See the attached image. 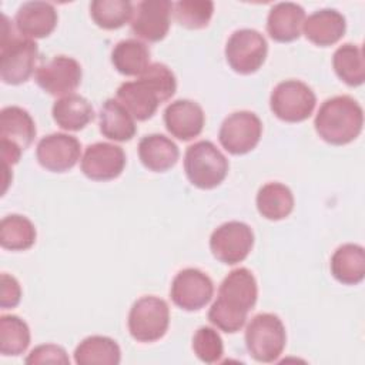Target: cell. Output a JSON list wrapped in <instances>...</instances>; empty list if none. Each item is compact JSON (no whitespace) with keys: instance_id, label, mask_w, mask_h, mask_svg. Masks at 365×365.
Masks as SVG:
<instances>
[{"instance_id":"cell-1","label":"cell","mask_w":365,"mask_h":365,"mask_svg":"<svg viewBox=\"0 0 365 365\" xmlns=\"http://www.w3.org/2000/svg\"><path fill=\"white\" fill-rule=\"evenodd\" d=\"M257 298L258 287L252 272L248 268H235L220 284L218 297L208 311V319L218 329L234 334L245 325Z\"/></svg>"},{"instance_id":"cell-2","label":"cell","mask_w":365,"mask_h":365,"mask_svg":"<svg viewBox=\"0 0 365 365\" xmlns=\"http://www.w3.org/2000/svg\"><path fill=\"white\" fill-rule=\"evenodd\" d=\"M177 90L174 73L163 63H153L134 81L123 83L115 93V100L133 115L134 120L151 118L158 106L170 100Z\"/></svg>"},{"instance_id":"cell-3","label":"cell","mask_w":365,"mask_h":365,"mask_svg":"<svg viewBox=\"0 0 365 365\" xmlns=\"http://www.w3.org/2000/svg\"><path fill=\"white\" fill-rule=\"evenodd\" d=\"M364 111L351 96H335L325 100L314 120L317 134L332 145L354 141L362 131Z\"/></svg>"},{"instance_id":"cell-4","label":"cell","mask_w":365,"mask_h":365,"mask_svg":"<svg viewBox=\"0 0 365 365\" xmlns=\"http://www.w3.org/2000/svg\"><path fill=\"white\" fill-rule=\"evenodd\" d=\"M3 30L0 43V77L6 84L26 83L36 67L38 47L34 40L13 36L9 19L3 16Z\"/></svg>"},{"instance_id":"cell-5","label":"cell","mask_w":365,"mask_h":365,"mask_svg":"<svg viewBox=\"0 0 365 365\" xmlns=\"http://www.w3.org/2000/svg\"><path fill=\"white\" fill-rule=\"evenodd\" d=\"M228 160L208 140L191 144L184 155V171L188 181L201 188L211 190L220 185L228 174Z\"/></svg>"},{"instance_id":"cell-6","label":"cell","mask_w":365,"mask_h":365,"mask_svg":"<svg viewBox=\"0 0 365 365\" xmlns=\"http://www.w3.org/2000/svg\"><path fill=\"white\" fill-rule=\"evenodd\" d=\"M36 137V124L27 110L9 106L0 111V148L4 171L17 164Z\"/></svg>"},{"instance_id":"cell-7","label":"cell","mask_w":365,"mask_h":365,"mask_svg":"<svg viewBox=\"0 0 365 365\" xmlns=\"http://www.w3.org/2000/svg\"><path fill=\"white\" fill-rule=\"evenodd\" d=\"M285 327L275 314H258L247 325L245 345L250 355L258 362L277 361L285 348Z\"/></svg>"},{"instance_id":"cell-8","label":"cell","mask_w":365,"mask_h":365,"mask_svg":"<svg viewBox=\"0 0 365 365\" xmlns=\"http://www.w3.org/2000/svg\"><path fill=\"white\" fill-rule=\"evenodd\" d=\"M130 335L138 342L161 339L170 325V308L167 302L154 295L138 298L128 314Z\"/></svg>"},{"instance_id":"cell-9","label":"cell","mask_w":365,"mask_h":365,"mask_svg":"<svg viewBox=\"0 0 365 365\" xmlns=\"http://www.w3.org/2000/svg\"><path fill=\"white\" fill-rule=\"evenodd\" d=\"M317 96L312 88L299 80L278 83L269 97V107L275 117L287 123H301L312 114Z\"/></svg>"},{"instance_id":"cell-10","label":"cell","mask_w":365,"mask_h":365,"mask_svg":"<svg viewBox=\"0 0 365 365\" xmlns=\"http://www.w3.org/2000/svg\"><path fill=\"white\" fill-rule=\"evenodd\" d=\"M267 53L265 37L254 29L235 30L225 44L227 63L240 74L255 73L264 64Z\"/></svg>"},{"instance_id":"cell-11","label":"cell","mask_w":365,"mask_h":365,"mask_svg":"<svg viewBox=\"0 0 365 365\" xmlns=\"http://www.w3.org/2000/svg\"><path fill=\"white\" fill-rule=\"evenodd\" d=\"M254 245V232L242 221H228L217 227L210 237V250L220 262L234 265L244 261Z\"/></svg>"},{"instance_id":"cell-12","label":"cell","mask_w":365,"mask_h":365,"mask_svg":"<svg viewBox=\"0 0 365 365\" xmlns=\"http://www.w3.org/2000/svg\"><path fill=\"white\" fill-rule=\"evenodd\" d=\"M261 134L262 123L257 114L251 111H235L222 121L218 140L230 154L241 155L257 147Z\"/></svg>"},{"instance_id":"cell-13","label":"cell","mask_w":365,"mask_h":365,"mask_svg":"<svg viewBox=\"0 0 365 365\" xmlns=\"http://www.w3.org/2000/svg\"><path fill=\"white\" fill-rule=\"evenodd\" d=\"M214 294L211 278L197 268H184L173 279L170 297L184 311H198L205 307Z\"/></svg>"},{"instance_id":"cell-14","label":"cell","mask_w":365,"mask_h":365,"mask_svg":"<svg viewBox=\"0 0 365 365\" xmlns=\"http://www.w3.org/2000/svg\"><path fill=\"white\" fill-rule=\"evenodd\" d=\"M83 71L77 60L67 56H56L36 71V83L50 96H68L81 83Z\"/></svg>"},{"instance_id":"cell-15","label":"cell","mask_w":365,"mask_h":365,"mask_svg":"<svg viewBox=\"0 0 365 365\" xmlns=\"http://www.w3.org/2000/svg\"><path fill=\"white\" fill-rule=\"evenodd\" d=\"M81 144L70 134L53 133L43 137L36 147L38 164L51 173L71 170L80 160Z\"/></svg>"},{"instance_id":"cell-16","label":"cell","mask_w":365,"mask_h":365,"mask_svg":"<svg viewBox=\"0 0 365 365\" xmlns=\"http://www.w3.org/2000/svg\"><path fill=\"white\" fill-rule=\"evenodd\" d=\"M80 167L83 174L90 180H114L125 167V154L120 145L111 143H94L86 148Z\"/></svg>"},{"instance_id":"cell-17","label":"cell","mask_w":365,"mask_h":365,"mask_svg":"<svg viewBox=\"0 0 365 365\" xmlns=\"http://www.w3.org/2000/svg\"><path fill=\"white\" fill-rule=\"evenodd\" d=\"M173 3L168 0H144L137 4L131 20V31L141 40L155 43L170 30Z\"/></svg>"},{"instance_id":"cell-18","label":"cell","mask_w":365,"mask_h":365,"mask_svg":"<svg viewBox=\"0 0 365 365\" xmlns=\"http://www.w3.org/2000/svg\"><path fill=\"white\" fill-rule=\"evenodd\" d=\"M164 123L167 131L173 137L181 141H190L201 134L205 115L198 103L181 98L165 107Z\"/></svg>"},{"instance_id":"cell-19","label":"cell","mask_w":365,"mask_h":365,"mask_svg":"<svg viewBox=\"0 0 365 365\" xmlns=\"http://www.w3.org/2000/svg\"><path fill=\"white\" fill-rule=\"evenodd\" d=\"M57 11L47 1H26L14 17L17 31L26 38H43L53 33L57 26Z\"/></svg>"},{"instance_id":"cell-20","label":"cell","mask_w":365,"mask_h":365,"mask_svg":"<svg viewBox=\"0 0 365 365\" xmlns=\"http://www.w3.org/2000/svg\"><path fill=\"white\" fill-rule=\"evenodd\" d=\"M305 21V10L292 1L277 3L269 9L267 31L278 43H289L299 37Z\"/></svg>"},{"instance_id":"cell-21","label":"cell","mask_w":365,"mask_h":365,"mask_svg":"<svg viewBox=\"0 0 365 365\" xmlns=\"http://www.w3.org/2000/svg\"><path fill=\"white\" fill-rule=\"evenodd\" d=\"M302 30L311 43L325 47L342 38L346 30V21L338 10L321 9L305 19Z\"/></svg>"},{"instance_id":"cell-22","label":"cell","mask_w":365,"mask_h":365,"mask_svg":"<svg viewBox=\"0 0 365 365\" xmlns=\"http://www.w3.org/2000/svg\"><path fill=\"white\" fill-rule=\"evenodd\" d=\"M138 157L150 171L164 173L177 164L180 150L171 138L163 134H148L138 143Z\"/></svg>"},{"instance_id":"cell-23","label":"cell","mask_w":365,"mask_h":365,"mask_svg":"<svg viewBox=\"0 0 365 365\" xmlns=\"http://www.w3.org/2000/svg\"><path fill=\"white\" fill-rule=\"evenodd\" d=\"M332 277L345 285H356L365 277V251L358 244H344L335 250L329 262Z\"/></svg>"},{"instance_id":"cell-24","label":"cell","mask_w":365,"mask_h":365,"mask_svg":"<svg viewBox=\"0 0 365 365\" xmlns=\"http://www.w3.org/2000/svg\"><path fill=\"white\" fill-rule=\"evenodd\" d=\"M51 114L56 124L67 131H80L94 120V110L88 100L76 93L56 100Z\"/></svg>"},{"instance_id":"cell-25","label":"cell","mask_w":365,"mask_h":365,"mask_svg":"<svg viewBox=\"0 0 365 365\" xmlns=\"http://www.w3.org/2000/svg\"><path fill=\"white\" fill-rule=\"evenodd\" d=\"M100 131L114 141H128L135 135L137 127L133 115L114 98H108L100 108Z\"/></svg>"},{"instance_id":"cell-26","label":"cell","mask_w":365,"mask_h":365,"mask_svg":"<svg viewBox=\"0 0 365 365\" xmlns=\"http://www.w3.org/2000/svg\"><path fill=\"white\" fill-rule=\"evenodd\" d=\"M111 63L123 76H141L150 66V48L137 38L121 40L111 51Z\"/></svg>"},{"instance_id":"cell-27","label":"cell","mask_w":365,"mask_h":365,"mask_svg":"<svg viewBox=\"0 0 365 365\" xmlns=\"http://www.w3.org/2000/svg\"><path fill=\"white\" fill-rule=\"evenodd\" d=\"M121 359L118 344L103 335L84 338L74 351V362L78 365H117Z\"/></svg>"},{"instance_id":"cell-28","label":"cell","mask_w":365,"mask_h":365,"mask_svg":"<svg viewBox=\"0 0 365 365\" xmlns=\"http://www.w3.org/2000/svg\"><path fill=\"white\" fill-rule=\"evenodd\" d=\"M258 212L271 221H278L288 217L294 210L292 191L281 182H267L257 194Z\"/></svg>"},{"instance_id":"cell-29","label":"cell","mask_w":365,"mask_h":365,"mask_svg":"<svg viewBox=\"0 0 365 365\" xmlns=\"http://www.w3.org/2000/svg\"><path fill=\"white\" fill-rule=\"evenodd\" d=\"M336 76L348 86L358 87L365 81V63L362 48L352 43L339 46L332 56Z\"/></svg>"},{"instance_id":"cell-30","label":"cell","mask_w":365,"mask_h":365,"mask_svg":"<svg viewBox=\"0 0 365 365\" xmlns=\"http://www.w3.org/2000/svg\"><path fill=\"white\" fill-rule=\"evenodd\" d=\"M36 242L34 224L24 215L10 214L0 222V244L10 251L29 250Z\"/></svg>"},{"instance_id":"cell-31","label":"cell","mask_w":365,"mask_h":365,"mask_svg":"<svg viewBox=\"0 0 365 365\" xmlns=\"http://www.w3.org/2000/svg\"><path fill=\"white\" fill-rule=\"evenodd\" d=\"M134 7L128 0H94L90 3L93 21L106 30H115L128 23Z\"/></svg>"},{"instance_id":"cell-32","label":"cell","mask_w":365,"mask_h":365,"mask_svg":"<svg viewBox=\"0 0 365 365\" xmlns=\"http://www.w3.org/2000/svg\"><path fill=\"white\" fill-rule=\"evenodd\" d=\"M30 345L29 325L17 315L0 318V352L4 356H17Z\"/></svg>"},{"instance_id":"cell-33","label":"cell","mask_w":365,"mask_h":365,"mask_svg":"<svg viewBox=\"0 0 365 365\" xmlns=\"http://www.w3.org/2000/svg\"><path fill=\"white\" fill-rule=\"evenodd\" d=\"M173 13L182 27L197 30L208 26L214 13V3L210 0H180L173 4Z\"/></svg>"},{"instance_id":"cell-34","label":"cell","mask_w":365,"mask_h":365,"mask_svg":"<svg viewBox=\"0 0 365 365\" xmlns=\"http://www.w3.org/2000/svg\"><path fill=\"white\" fill-rule=\"evenodd\" d=\"M192 351L200 361L205 364H215L224 354L222 339L215 329L201 327L192 336Z\"/></svg>"},{"instance_id":"cell-35","label":"cell","mask_w":365,"mask_h":365,"mask_svg":"<svg viewBox=\"0 0 365 365\" xmlns=\"http://www.w3.org/2000/svg\"><path fill=\"white\" fill-rule=\"evenodd\" d=\"M26 364H70L67 352L63 346L54 344L38 345L26 358Z\"/></svg>"},{"instance_id":"cell-36","label":"cell","mask_w":365,"mask_h":365,"mask_svg":"<svg viewBox=\"0 0 365 365\" xmlns=\"http://www.w3.org/2000/svg\"><path fill=\"white\" fill-rule=\"evenodd\" d=\"M21 298V287L19 281L9 274H1V297L0 307L3 309L14 308L19 305Z\"/></svg>"}]
</instances>
